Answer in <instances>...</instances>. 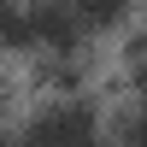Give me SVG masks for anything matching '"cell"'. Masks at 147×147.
<instances>
[{
  "instance_id": "1",
  "label": "cell",
  "mask_w": 147,
  "mask_h": 147,
  "mask_svg": "<svg viewBox=\"0 0 147 147\" xmlns=\"http://www.w3.org/2000/svg\"><path fill=\"white\" fill-rule=\"evenodd\" d=\"M30 147H100V124H94L88 106L59 100L30 124Z\"/></svg>"
},
{
  "instance_id": "2",
  "label": "cell",
  "mask_w": 147,
  "mask_h": 147,
  "mask_svg": "<svg viewBox=\"0 0 147 147\" xmlns=\"http://www.w3.org/2000/svg\"><path fill=\"white\" fill-rule=\"evenodd\" d=\"M30 41L53 47V53H77L82 24L71 18V6H59V0H41V6H30Z\"/></svg>"
},
{
  "instance_id": "3",
  "label": "cell",
  "mask_w": 147,
  "mask_h": 147,
  "mask_svg": "<svg viewBox=\"0 0 147 147\" xmlns=\"http://www.w3.org/2000/svg\"><path fill=\"white\" fill-rule=\"evenodd\" d=\"M124 6L129 0H71V18L77 24H112V18H124Z\"/></svg>"
},
{
  "instance_id": "4",
  "label": "cell",
  "mask_w": 147,
  "mask_h": 147,
  "mask_svg": "<svg viewBox=\"0 0 147 147\" xmlns=\"http://www.w3.org/2000/svg\"><path fill=\"white\" fill-rule=\"evenodd\" d=\"M136 82H141V94H147V30H141V41H136Z\"/></svg>"
},
{
  "instance_id": "5",
  "label": "cell",
  "mask_w": 147,
  "mask_h": 147,
  "mask_svg": "<svg viewBox=\"0 0 147 147\" xmlns=\"http://www.w3.org/2000/svg\"><path fill=\"white\" fill-rule=\"evenodd\" d=\"M129 147H147V112L136 118V124H129Z\"/></svg>"
},
{
  "instance_id": "6",
  "label": "cell",
  "mask_w": 147,
  "mask_h": 147,
  "mask_svg": "<svg viewBox=\"0 0 147 147\" xmlns=\"http://www.w3.org/2000/svg\"><path fill=\"white\" fill-rule=\"evenodd\" d=\"M0 147H6V141H0Z\"/></svg>"
}]
</instances>
